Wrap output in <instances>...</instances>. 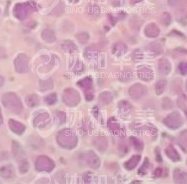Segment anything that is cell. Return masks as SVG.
Instances as JSON below:
<instances>
[{
    "label": "cell",
    "mask_w": 187,
    "mask_h": 184,
    "mask_svg": "<svg viewBox=\"0 0 187 184\" xmlns=\"http://www.w3.org/2000/svg\"><path fill=\"white\" fill-rule=\"evenodd\" d=\"M166 85V81L165 80H160L157 82L156 84V93L160 95L163 92V90Z\"/></svg>",
    "instance_id": "8992f818"
},
{
    "label": "cell",
    "mask_w": 187,
    "mask_h": 184,
    "mask_svg": "<svg viewBox=\"0 0 187 184\" xmlns=\"http://www.w3.org/2000/svg\"><path fill=\"white\" fill-rule=\"evenodd\" d=\"M163 123L170 128L175 129L181 126L183 123V119L179 112H174L163 120Z\"/></svg>",
    "instance_id": "6da1fadb"
},
{
    "label": "cell",
    "mask_w": 187,
    "mask_h": 184,
    "mask_svg": "<svg viewBox=\"0 0 187 184\" xmlns=\"http://www.w3.org/2000/svg\"><path fill=\"white\" fill-rule=\"evenodd\" d=\"M163 173V170L161 167H158L157 169L155 170L153 173L156 177H161Z\"/></svg>",
    "instance_id": "30bf717a"
},
{
    "label": "cell",
    "mask_w": 187,
    "mask_h": 184,
    "mask_svg": "<svg viewBox=\"0 0 187 184\" xmlns=\"http://www.w3.org/2000/svg\"><path fill=\"white\" fill-rule=\"evenodd\" d=\"M179 69L181 74L183 75L186 74V72H187V67H186V64L185 63H181V64L179 65Z\"/></svg>",
    "instance_id": "9c48e42d"
},
{
    "label": "cell",
    "mask_w": 187,
    "mask_h": 184,
    "mask_svg": "<svg viewBox=\"0 0 187 184\" xmlns=\"http://www.w3.org/2000/svg\"><path fill=\"white\" fill-rule=\"evenodd\" d=\"M165 152L168 157H169L171 160L174 162H177L180 160V157L179 156V154L172 145H170L169 147H168L165 150Z\"/></svg>",
    "instance_id": "3957f363"
},
{
    "label": "cell",
    "mask_w": 187,
    "mask_h": 184,
    "mask_svg": "<svg viewBox=\"0 0 187 184\" xmlns=\"http://www.w3.org/2000/svg\"><path fill=\"white\" fill-rule=\"evenodd\" d=\"M131 141L132 142L134 145L135 147V148L137 149L138 150L141 151L143 148V143L141 141L138 140L134 137H131L130 138Z\"/></svg>",
    "instance_id": "ba28073f"
},
{
    "label": "cell",
    "mask_w": 187,
    "mask_h": 184,
    "mask_svg": "<svg viewBox=\"0 0 187 184\" xmlns=\"http://www.w3.org/2000/svg\"><path fill=\"white\" fill-rule=\"evenodd\" d=\"M141 160L140 155H133L128 161L124 164L125 168L128 170H133L137 166Z\"/></svg>",
    "instance_id": "7a4b0ae2"
},
{
    "label": "cell",
    "mask_w": 187,
    "mask_h": 184,
    "mask_svg": "<svg viewBox=\"0 0 187 184\" xmlns=\"http://www.w3.org/2000/svg\"><path fill=\"white\" fill-rule=\"evenodd\" d=\"M158 150H157V148L156 150V159L157 162L159 163H161L163 162V158L161 157L160 152L159 151V148H158Z\"/></svg>",
    "instance_id": "8fae6325"
},
{
    "label": "cell",
    "mask_w": 187,
    "mask_h": 184,
    "mask_svg": "<svg viewBox=\"0 0 187 184\" xmlns=\"http://www.w3.org/2000/svg\"><path fill=\"white\" fill-rule=\"evenodd\" d=\"M159 70L161 71V72L163 73V75H167L169 74V72L171 70V66L170 65L168 61L166 60L165 59L163 61L160 62L159 64Z\"/></svg>",
    "instance_id": "277c9868"
},
{
    "label": "cell",
    "mask_w": 187,
    "mask_h": 184,
    "mask_svg": "<svg viewBox=\"0 0 187 184\" xmlns=\"http://www.w3.org/2000/svg\"><path fill=\"white\" fill-rule=\"evenodd\" d=\"M174 179L176 182H178V181H180V183H182V181L186 180V174L185 173L182 172L181 170H176L174 172Z\"/></svg>",
    "instance_id": "5b68a950"
},
{
    "label": "cell",
    "mask_w": 187,
    "mask_h": 184,
    "mask_svg": "<svg viewBox=\"0 0 187 184\" xmlns=\"http://www.w3.org/2000/svg\"><path fill=\"white\" fill-rule=\"evenodd\" d=\"M149 164L150 163H149L148 158L146 157L143 165L141 166L140 168H139L138 170V174H140V175L141 174V175H145V174H147V169L149 167Z\"/></svg>",
    "instance_id": "52a82bcc"
},
{
    "label": "cell",
    "mask_w": 187,
    "mask_h": 184,
    "mask_svg": "<svg viewBox=\"0 0 187 184\" xmlns=\"http://www.w3.org/2000/svg\"><path fill=\"white\" fill-rule=\"evenodd\" d=\"M141 0H135V2H140Z\"/></svg>",
    "instance_id": "7c38bea8"
}]
</instances>
